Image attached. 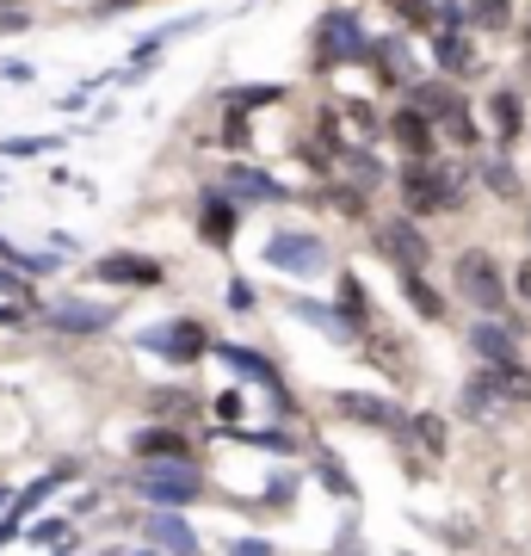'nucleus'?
Returning a JSON list of instances; mask_svg holds the SVG:
<instances>
[{
  "instance_id": "29",
  "label": "nucleus",
  "mask_w": 531,
  "mask_h": 556,
  "mask_svg": "<svg viewBox=\"0 0 531 556\" xmlns=\"http://www.w3.org/2000/svg\"><path fill=\"white\" fill-rule=\"evenodd\" d=\"M507 291H513V298H519V303H526V309H531V254L519 260V266H513V278H507Z\"/></svg>"
},
{
  "instance_id": "15",
  "label": "nucleus",
  "mask_w": 531,
  "mask_h": 556,
  "mask_svg": "<svg viewBox=\"0 0 531 556\" xmlns=\"http://www.w3.org/2000/svg\"><path fill=\"white\" fill-rule=\"evenodd\" d=\"M489 390L501 396V408H531V365L526 358H507V365H482Z\"/></svg>"
},
{
  "instance_id": "38",
  "label": "nucleus",
  "mask_w": 531,
  "mask_h": 556,
  "mask_svg": "<svg viewBox=\"0 0 531 556\" xmlns=\"http://www.w3.org/2000/svg\"><path fill=\"white\" fill-rule=\"evenodd\" d=\"M7 501H13V495H7V489H0V514H7Z\"/></svg>"
},
{
  "instance_id": "11",
  "label": "nucleus",
  "mask_w": 531,
  "mask_h": 556,
  "mask_svg": "<svg viewBox=\"0 0 531 556\" xmlns=\"http://www.w3.org/2000/svg\"><path fill=\"white\" fill-rule=\"evenodd\" d=\"M93 278H105V285H137V291H155L161 278H167V266L149 254H105L93 266Z\"/></svg>"
},
{
  "instance_id": "39",
  "label": "nucleus",
  "mask_w": 531,
  "mask_h": 556,
  "mask_svg": "<svg viewBox=\"0 0 531 556\" xmlns=\"http://www.w3.org/2000/svg\"><path fill=\"white\" fill-rule=\"evenodd\" d=\"M43 556H68V551H62V544H56V551H43Z\"/></svg>"
},
{
  "instance_id": "10",
  "label": "nucleus",
  "mask_w": 531,
  "mask_h": 556,
  "mask_svg": "<svg viewBox=\"0 0 531 556\" xmlns=\"http://www.w3.org/2000/svg\"><path fill=\"white\" fill-rule=\"evenodd\" d=\"M142 346H155V353L179 358V365H198V358L211 353V334H204L192 316H179L174 328H155V334H142Z\"/></svg>"
},
{
  "instance_id": "27",
  "label": "nucleus",
  "mask_w": 531,
  "mask_h": 556,
  "mask_svg": "<svg viewBox=\"0 0 531 556\" xmlns=\"http://www.w3.org/2000/svg\"><path fill=\"white\" fill-rule=\"evenodd\" d=\"M20 538H31L38 551H56V544H68V519H31Z\"/></svg>"
},
{
  "instance_id": "35",
  "label": "nucleus",
  "mask_w": 531,
  "mask_h": 556,
  "mask_svg": "<svg viewBox=\"0 0 531 556\" xmlns=\"http://www.w3.org/2000/svg\"><path fill=\"white\" fill-rule=\"evenodd\" d=\"M25 25H31L25 20V7H7V13H0V31H25Z\"/></svg>"
},
{
  "instance_id": "21",
  "label": "nucleus",
  "mask_w": 531,
  "mask_h": 556,
  "mask_svg": "<svg viewBox=\"0 0 531 556\" xmlns=\"http://www.w3.org/2000/svg\"><path fill=\"white\" fill-rule=\"evenodd\" d=\"M489 118H494V137L513 142L519 130H526V105H519V93H494V100H489Z\"/></svg>"
},
{
  "instance_id": "30",
  "label": "nucleus",
  "mask_w": 531,
  "mask_h": 556,
  "mask_svg": "<svg viewBox=\"0 0 531 556\" xmlns=\"http://www.w3.org/2000/svg\"><path fill=\"white\" fill-rule=\"evenodd\" d=\"M50 142L43 137H13V142H0V155H43Z\"/></svg>"
},
{
  "instance_id": "16",
  "label": "nucleus",
  "mask_w": 531,
  "mask_h": 556,
  "mask_svg": "<svg viewBox=\"0 0 531 556\" xmlns=\"http://www.w3.org/2000/svg\"><path fill=\"white\" fill-rule=\"evenodd\" d=\"M340 328L346 334H371V298L353 273H340Z\"/></svg>"
},
{
  "instance_id": "1",
  "label": "nucleus",
  "mask_w": 531,
  "mask_h": 556,
  "mask_svg": "<svg viewBox=\"0 0 531 556\" xmlns=\"http://www.w3.org/2000/svg\"><path fill=\"white\" fill-rule=\"evenodd\" d=\"M452 285L457 298L470 303L476 316H507V273H501V260L482 254V248H464L452 266Z\"/></svg>"
},
{
  "instance_id": "32",
  "label": "nucleus",
  "mask_w": 531,
  "mask_h": 556,
  "mask_svg": "<svg viewBox=\"0 0 531 556\" xmlns=\"http://www.w3.org/2000/svg\"><path fill=\"white\" fill-rule=\"evenodd\" d=\"M346 167H353V174L365 179V186H377V179H383V174H377V161H371V155H353V161H346Z\"/></svg>"
},
{
  "instance_id": "18",
  "label": "nucleus",
  "mask_w": 531,
  "mask_h": 556,
  "mask_svg": "<svg viewBox=\"0 0 531 556\" xmlns=\"http://www.w3.org/2000/svg\"><path fill=\"white\" fill-rule=\"evenodd\" d=\"M402 298L414 303V316L420 321H445V298L427 285V273H402Z\"/></svg>"
},
{
  "instance_id": "23",
  "label": "nucleus",
  "mask_w": 531,
  "mask_h": 556,
  "mask_svg": "<svg viewBox=\"0 0 531 556\" xmlns=\"http://www.w3.org/2000/svg\"><path fill=\"white\" fill-rule=\"evenodd\" d=\"M198 229H204V241H211V248H229V236H236V204H229V199H211V204H204V223H198Z\"/></svg>"
},
{
  "instance_id": "36",
  "label": "nucleus",
  "mask_w": 531,
  "mask_h": 556,
  "mask_svg": "<svg viewBox=\"0 0 531 556\" xmlns=\"http://www.w3.org/2000/svg\"><path fill=\"white\" fill-rule=\"evenodd\" d=\"M105 7H137V0H105Z\"/></svg>"
},
{
  "instance_id": "8",
  "label": "nucleus",
  "mask_w": 531,
  "mask_h": 556,
  "mask_svg": "<svg viewBox=\"0 0 531 556\" xmlns=\"http://www.w3.org/2000/svg\"><path fill=\"white\" fill-rule=\"evenodd\" d=\"M142 538H149V551H161V556H204L198 532H192V526H186L179 514H167V507L142 514Z\"/></svg>"
},
{
  "instance_id": "5",
  "label": "nucleus",
  "mask_w": 531,
  "mask_h": 556,
  "mask_svg": "<svg viewBox=\"0 0 531 556\" xmlns=\"http://www.w3.org/2000/svg\"><path fill=\"white\" fill-rule=\"evenodd\" d=\"M377 248H383L390 266H402V273H427V266H433V241L420 236V223H414V217L377 223Z\"/></svg>"
},
{
  "instance_id": "25",
  "label": "nucleus",
  "mask_w": 531,
  "mask_h": 556,
  "mask_svg": "<svg viewBox=\"0 0 531 556\" xmlns=\"http://www.w3.org/2000/svg\"><path fill=\"white\" fill-rule=\"evenodd\" d=\"M149 408H155L161 420H186V415H198V396H186V390H155Z\"/></svg>"
},
{
  "instance_id": "20",
  "label": "nucleus",
  "mask_w": 531,
  "mask_h": 556,
  "mask_svg": "<svg viewBox=\"0 0 531 556\" xmlns=\"http://www.w3.org/2000/svg\"><path fill=\"white\" fill-rule=\"evenodd\" d=\"M476 179L489 186L494 199H519V192H526V186H519V174H513V161H507V155H489L482 167H476Z\"/></svg>"
},
{
  "instance_id": "2",
  "label": "nucleus",
  "mask_w": 531,
  "mask_h": 556,
  "mask_svg": "<svg viewBox=\"0 0 531 556\" xmlns=\"http://www.w3.org/2000/svg\"><path fill=\"white\" fill-rule=\"evenodd\" d=\"M395 192L408 204V217H439V211H457V179L452 167H433V161H408L402 174H395Z\"/></svg>"
},
{
  "instance_id": "14",
  "label": "nucleus",
  "mask_w": 531,
  "mask_h": 556,
  "mask_svg": "<svg viewBox=\"0 0 531 556\" xmlns=\"http://www.w3.org/2000/svg\"><path fill=\"white\" fill-rule=\"evenodd\" d=\"M470 346H476V358H482V365H507V358H519V334H513L501 316H476Z\"/></svg>"
},
{
  "instance_id": "34",
  "label": "nucleus",
  "mask_w": 531,
  "mask_h": 556,
  "mask_svg": "<svg viewBox=\"0 0 531 556\" xmlns=\"http://www.w3.org/2000/svg\"><path fill=\"white\" fill-rule=\"evenodd\" d=\"M217 415L223 420H241V415H248V402H241V396H217Z\"/></svg>"
},
{
  "instance_id": "44",
  "label": "nucleus",
  "mask_w": 531,
  "mask_h": 556,
  "mask_svg": "<svg viewBox=\"0 0 531 556\" xmlns=\"http://www.w3.org/2000/svg\"><path fill=\"white\" fill-rule=\"evenodd\" d=\"M346 556H358V551H346Z\"/></svg>"
},
{
  "instance_id": "22",
  "label": "nucleus",
  "mask_w": 531,
  "mask_h": 556,
  "mask_svg": "<svg viewBox=\"0 0 531 556\" xmlns=\"http://www.w3.org/2000/svg\"><path fill=\"white\" fill-rule=\"evenodd\" d=\"M408 433H414V445L433 457V464L445 457V445H452V433H445V420H439V415H408Z\"/></svg>"
},
{
  "instance_id": "33",
  "label": "nucleus",
  "mask_w": 531,
  "mask_h": 556,
  "mask_svg": "<svg viewBox=\"0 0 531 556\" xmlns=\"http://www.w3.org/2000/svg\"><path fill=\"white\" fill-rule=\"evenodd\" d=\"M229 309H254V285H241L236 278V285H229Z\"/></svg>"
},
{
  "instance_id": "3",
  "label": "nucleus",
  "mask_w": 531,
  "mask_h": 556,
  "mask_svg": "<svg viewBox=\"0 0 531 556\" xmlns=\"http://www.w3.org/2000/svg\"><path fill=\"white\" fill-rule=\"evenodd\" d=\"M130 489H137L149 507L179 514V507H192V501L204 495V477H198V464H142L137 477H130Z\"/></svg>"
},
{
  "instance_id": "7",
  "label": "nucleus",
  "mask_w": 531,
  "mask_h": 556,
  "mask_svg": "<svg viewBox=\"0 0 531 556\" xmlns=\"http://www.w3.org/2000/svg\"><path fill=\"white\" fill-rule=\"evenodd\" d=\"M130 452L142 464H192V433H179L174 420H155V427H137Z\"/></svg>"
},
{
  "instance_id": "40",
  "label": "nucleus",
  "mask_w": 531,
  "mask_h": 556,
  "mask_svg": "<svg viewBox=\"0 0 531 556\" xmlns=\"http://www.w3.org/2000/svg\"><path fill=\"white\" fill-rule=\"evenodd\" d=\"M526 50H531V25H526Z\"/></svg>"
},
{
  "instance_id": "26",
  "label": "nucleus",
  "mask_w": 531,
  "mask_h": 556,
  "mask_svg": "<svg viewBox=\"0 0 531 556\" xmlns=\"http://www.w3.org/2000/svg\"><path fill=\"white\" fill-rule=\"evenodd\" d=\"M229 186H236V199H278V186L260 179L254 167H229Z\"/></svg>"
},
{
  "instance_id": "9",
  "label": "nucleus",
  "mask_w": 531,
  "mask_h": 556,
  "mask_svg": "<svg viewBox=\"0 0 531 556\" xmlns=\"http://www.w3.org/2000/svg\"><path fill=\"white\" fill-rule=\"evenodd\" d=\"M38 316H43V328H56V334H105V328L118 321V309L68 298V303H56V309H38Z\"/></svg>"
},
{
  "instance_id": "37",
  "label": "nucleus",
  "mask_w": 531,
  "mask_h": 556,
  "mask_svg": "<svg viewBox=\"0 0 531 556\" xmlns=\"http://www.w3.org/2000/svg\"><path fill=\"white\" fill-rule=\"evenodd\" d=\"M7 7H25V0H0V13H7Z\"/></svg>"
},
{
  "instance_id": "12",
  "label": "nucleus",
  "mask_w": 531,
  "mask_h": 556,
  "mask_svg": "<svg viewBox=\"0 0 531 556\" xmlns=\"http://www.w3.org/2000/svg\"><path fill=\"white\" fill-rule=\"evenodd\" d=\"M390 137H395V149L408 161H427L433 155V142H439V130H433V118L420 112V105H408V112H395L390 118Z\"/></svg>"
},
{
  "instance_id": "42",
  "label": "nucleus",
  "mask_w": 531,
  "mask_h": 556,
  "mask_svg": "<svg viewBox=\"0 0 531 556\" xmlns=\"http://www.w3.org/2000/svg\"><path fill=\"white\" fill-rule=\"evenodd\" d=\"M137 556H161V551H137Z\"/></svg>"
},
{
  "instance_id": "17",
  "label": "nucleus",
  "mask_w": 531,
  "mask_h": 556,
  "mask_svg": "<svg viewBox=\"0 0 531 556\" xmlns=\"http://www.w3.org/2000/svg\"><path fill=\"white\" fill-rule=\"evenodd\" d=\"M439 68L445 75H476V50H470V38H464V25H439Z\"/></svg>"
},
{
  "instance_id": "31",
  "label": "nucleus",
  "mask_w": 531,
  "mask_h": 556,
  "mask_svg": "<svg viewBox=\"0 0 531 556\" xmlns=\"http://www.w3.org/2000/svg\"><path fill=\"white\" fill-rule=\"evenodd\" d=\"M229 556H278V551L266 544V538H236V544H229Z\"/></svg>"
},
{
  "instance_id": "41",
  "label": "nucleus",
  "mask_w": 531,
  "mask_h": 556,
  "mask_svg": "<svg viewBox=\"0 0 531 556\" xmlns=\"http://www.w3.org/2000/svg\"><path fill=\"white\" fill-rule=\"evenodd\" d=\"M99 556H124V551H99Z\"/></svg>"
},
{
  "instance_id": "4",
  "label": "nucleus",
  "mask_w": 531,
  "mask_h": 556,
  "mask_svg": "<svg viewBox=\"0 0 531 556\" xmlns=\"http://www.w3.org/2000/svg\"><path fill=\"white\" fill-rule=\"evenodd\" d=\"M328 408H334L340 420H353V427H377V433H408V415H402L395 402L371 396V390H334V396H328Z\"/></svg>"
},
{
  "instance_id": "13",
  "label": "nucleus",
  "mask_w": 531,
  "mask_h": 556,
  "mask_svg": "<svg viewBox=\"0 0 531 556\" xmlns=\"http://www.w3.org/2000/svg\"><path fill=\"white\" fill-rule=\"evenodd\" d=\"M211 353H217L223 365H236V371H241L248 383H260V390H273L278 402H291V396H285V378L273 371V358H266V353H254V346H211ZM291 408H296V402H291Z\"/></svg>"
},
{
  "instance_id": "6",
  "label": "nucleus",
  "mask_w": 531,
  "mask_h": 556,
  "mask_svg": "<svg viewBox=\"0 0 531 556\" xmlns=\"http://www.w3.org/2000/svg\"><path fill=\"white\" fill-rule=\"evenodd\" d=\"M266 260H273L278 273L309 278V273L328 266V248H321V236H309V229H278V236L266 241Z\"/></svg>"
},
{
  "instance_id": "43",
  "label": "nucleus",
  "mask_w": 531,
  "mask_h": 556,
  "mask_svg": "<svg viewBox=\"0 0 531 556\" xmlns=\"http://www.w3.org/2000/svg\"><path fill=\"white\" fill-rule=\"evenodd\" d=\"M526 236H531V217H526Z\"/></svg>"
},
{
  "instance_id": "24",
  "label": "nucleus",
  "mask_w": 531,
  "mask_h": 556,
  "mask_svg": "<svg viewBox=\"0 0 531 556\" xmlns=\"http://www.w3.org/2000/svg\"><path fill=\"white\" fill-rule=\"evenodd\" d=\"M464 415H470V420H494V415H501V396L489 390V378H482V371L464 383Z\"/></svg>"
},
{
  "instance_id": "28",
  "label": "nucleus",
  "mask_w": 531,
  "mask_h": 556,
  "mask_svg": "<svg viewBox=\"0 0 531 556\" xmlns=\"http://www.w3.org/2000/svg\"><path fill=\"white\" fill-rule=\"evenodd\" d=\"M328 38H334L340 50H346V56H358V50H365V43H358V25L346 20V13H334V25H328Z\"/></svg>"
},
{
  "instance_id": "19",
  "label": "nucleus",
  "mask_w": 531,
  "mask_h": 556,
  "mask_svg": "<svg viewBox=\"0 0 531 556\" xmlns=\"http://www.w3.org/2000/svg\"><path fill=\"white\" fill-rule=\"evenodd\" d=\"M464 25H476V31H507L513 0H464Z\"/></svg>"
}]
</instances>
